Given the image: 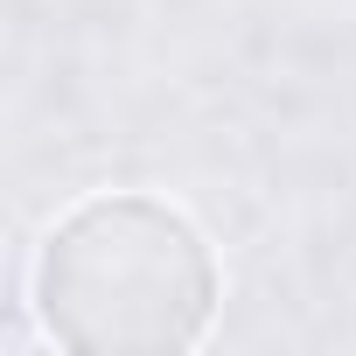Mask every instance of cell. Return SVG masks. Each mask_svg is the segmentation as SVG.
I'll return each mask as SVG.
<instances>
[{"label": "cell", "instance_id": "6da1fadb", "mask_svg": "<svg viewBox=\"0 0 356 356\" xmlns=\"http://www.w3.org/2000/svg\"><path fill=\"white\" fill-rule=\"evenodd\" d=\"M29 300L49 342L77 356H182L210 335L224 273L196 217L161 196H84L29 266Z\"/></svg>", "mask_w": 356, "mask_h": 356}]
</instances>
